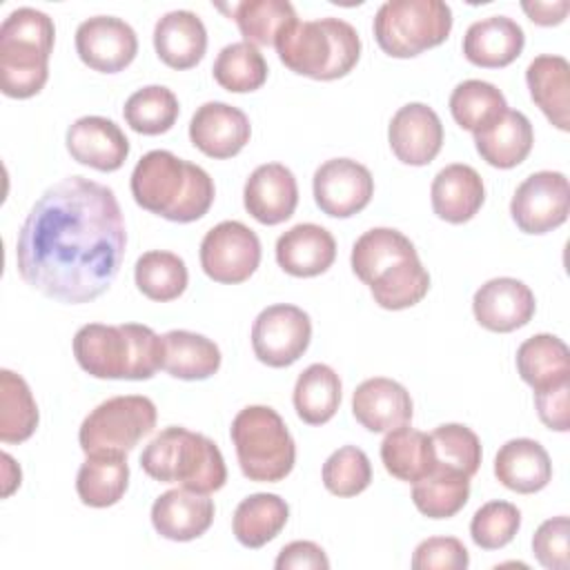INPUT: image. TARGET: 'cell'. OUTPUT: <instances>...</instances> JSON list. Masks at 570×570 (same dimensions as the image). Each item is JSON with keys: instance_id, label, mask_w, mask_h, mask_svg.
<instances>
[{"instance_id": "obj_1", "label": "cell", "mask_w": 570, "mask_h": 570, "mask_svg": "<svg viewBox=\"0 0 570 570\" xmlns=\"http://www.w3.org/2000/svg\"><path fill=\"white\" fill-rule=\"evenodd\" d=\"M125 247L127 232L114 189L69 176L29 209L16 240V265L29 287L78 305L109 289Z\"/></svg>"}, {"instance_id": "obj_2", "label": "cell", "mask_w": 570, "mask_h": 570, "mask_svg": "<svg viewBox=\"0 0 570 570\" xmlns=\"http://www.w3.org/2000/svg\"><path fill=\"white\" fill-rule=\"evenodd\" d=\"M134 200L171 223H194L203 218L216 196L212 176L178 158L167 149L147 151L131 171Z\"/></svg>"}, {"instance_id": "obj_3", "label": "cell", "mask_w": 570, "mask_h": 570, "mask_svg": "<svg viewBox=\"0 0 570 570\" xmlns=\"http://www.w3.org/2000/svg\"><path fill=\"white\" fill-rule=\"evenodd\" d=\"M78 365L96 379L147 381L163 370L165 341L149 325L87 323L73 336Z\"/></svg>"}, {"instance_id": "obj_4", "label": "cell", "mask_w": 570, "mask_h": 570, "mask_svg": "<svg viewBox=\"0 0 570 570\" xmlns=\"http://www.w3.org/2000/svg\"><path fill=\"white\" fill-rule=\"evenodd\" d=\"M53 20L33 7L13 9L0 24V89L9 98H31L49 80Z\"/></svg>"}, {"instance_id": "obj_5", "label": "cell", "mask_w": 570, "mask_h": 570, "mask_svg": "<svg viewBox=\"0 0 570 570\" xmlns=\"http://www.w3.org/2000/svg\"><path fill=\"white\" fill-rule=\"evenodd\" d=\"M274 47L289 71L314 80L343 78L361 58L358 31L343 18L296 20Z\"/></svg>"}, {"instance_id": "obj_6", "label": "cell", "mask_w": 570, "mask_h": 570, "mask_svg": "<svg viewBox=\"0 0 570 570\" xmlns=\"http://www.w3.org/2000/svg\"><path fill=\"white\" fill-rule=\"evenodd\" d=\"M140 468L160 483H180L203 494L220 490L227 481L218 445L180 425H169L149 441L140 454Z\"/></svg>"}, {"instance_id": "obj_7", "label": "cell", "mask_w": 570, "mask_h": 570, "mask_svg": "<svg viewBox=\"0 0 570 570\" xmlns=\"http://www.w3.org/2000/svg\"><path fill=\"white\" fill-rule=\"evenodd\" d=\"M229 436L240 472L249 481H283L296 463L294 439L281 414L269 405L243 407L232 421Z\"/></svg>"}, {"instance_id": "obj_8", "label": "cell", "mask_w": 570, "mask_h": 570, "mask_svg": "<svg viewBox=\"0 0 570 570\" xmlns=\"http://www.w3.org/2000/svg\"><path fill=\"white\" fill-rule=\"evenodd\" d=\"M379 47L392 58H414L448 40L452 9L441 0H387L372 22Z\"/></svg>"}, {"instance_id": "obj_9", "label": "cell", "mask_w": 570, "mask_h": 570, "mask_svg": "<svg viewBox=\"0 0 570 570\" xmlns=\"http://www.w3.org/2000/svg\"><path fill=\"white\" fill-rule=\"evenodd\" d=\"M156 428V405L142 394L111 396L96 405L78 430L85 454H127Z\"/></svg>"}, {"instance_id": "obj_10", "label": "cell", "mask_w": 570, "mask_h": 570, "mask_svg": "<svg viewBox=\"0 0 570 570\" xmlns=\"http://www.w3.org/2000/svg\"><path fill=\"white\" fill-rule=\"evenodd\" d=\"M261 265V240L254 229L240 220L214 225L200 243L203 272L225 285L247 281Z\"/></svg>"}, {"instance_id": "obj_11", "label": "cell", "mask_w": 570, "mask_h": 570, "mask_svg": "<svg viewBox=\"0 0 570 570\" xmlns=\"http://www.w3.org/2000/svg\"><path fill=\"white\" fill-rule=\"evenodd\" d=\"M312 341V321L307 312L289 303L265 307L252 325V350L269 367L296 363Z\"/></svg>"}, {"instance_id": "obj_12", "label": "cell", "mask_w": 570, "mask_h": 570, "mask_svg": "<svg viewBox=\"0 0 570 570\" xmlns=\"http://www.w3.org/2000/svg\"><path fill=\"white\" fill-rule=\"evenodd\" d=\"M570 185L561 171H534L514 191L510 214L525 234H548L566 223Z\"/></svg>"}, {"instance_id": "obj_13", "label": "cell", "mask_w": 570, "mask_h": 570, "mask_svg": "<svg viewBox=\"0 0 570 570\" xmlns=\"http://www.w3.org/2000/svg\"><path fill=\"white\" fill-rule=\"evenodd\" d=\"M312 191L323 214L350 218L370 205L374 178L365 165L352 158H332L314 171Z\"/></svg>"}, {"instance_id": "obj_14", "label": "cell", "mask_w": 570, "mask_h": 570, "mask_svg": "<svg viewBox=\"0 0 570 570\" xmlns=\"http://www.w3.org/2000/svg\"><path fill=\"white\" fill-rule=\"evenodd\" d=\"M78 58L94 71L116 73L138 53V36L129 22L116 16H94L76 29Z\"/></svg>"}, {"instance_id": "obj_15", "label": "cell", "mask_w": 570, "mask_h": 570, "mask_svg": "<svg viewBox=\"0 0 570 570\" xmlns=\"http://www.w3.org/2000/svg\"><path fill=\"white\" fill-rule=\"evenodd\" d=\"M537 301L532 289L512 276H499L483 283L472 298V312L481 327L490 332H514L530 323Z\"/></svg>"}, {"instance_id": "obj_16", "label": "cell", "mask_w": 570, "mask_h": 570, "mask_svg": "<svg viewBox=\"0 0 570 570\" xmlns=\"http://www.w3.org/2000/svg\"><path fill=\"white\" fill-rule=\"evenodd\" d=\"M387 140L401 163L423 167L432 163L443 147L441 118L425 102H407L392 116Z\"/></svg>"}, {"instance_id": "obj_17", "label": "cell", "mask_w": 570, "mask_h": 570, "mask_svg": "<svg viewBox=\"0 0 570 570\" xmlns=\"http://www.w3.org/2000/svg\"><path fill=\"white\" fill-rule=\"evenodd\" d=\"M252 136L245 111L234 105L209 100L200 105L189 120V140L209 158L236 156Z\"/></svg>"}, {"instance_id": "obj_18", "label": "cell", "mask_w": 570, "mask_h": 570, "mask_svg": "<svg viewBox=\"0 0 570 570\" xmlns=\"http://www.w3.org/2000/svg\"><path fill=\"white\" fill-rule=\"evenodd\" d=\"M67 151L80 165L98 171H116L129 156V140L114 120L82 116L67 129Z\"/></svg>"}, {"instance_id": "obj_19", "label": "cell", "mask_w": 570, "mask_h": 570, "mask_svg": "<svg viewBox=\"0 0 570 570\" xmlns=\"http://www.w3.org/2000/svg\"><path fill=\"white\" fill-rule=\"evenodd\" d=\"M243 203L252 218L263 225H278L287 220L298 205V185L281 163L258 165L243 189Z\"/></svg>"}, {"instance_id": "obj_20", "label": "cell", "mask_w": 570, "mask_h": 570, "mask_svg": "<svg viewBox=\"0 0 570 570\" xmlns=\"http://www.w3.org/2000/svg\"><path fill=\"white\" fill-rule=\"evenodd\" d=\"M214 512V501L207 494L189 488H174L154 501L151 525L169 541H191L209 530Z\"/></svg>"}, {"instance_id": "obj_21", "label": "cell", "mask_w": 570, "mask_h": 570, "mask_svg": "<svg viewBox=\"0 0 570 570\" xmlns=\"http://www.w3.org/2000/svg\"><path fill=\"white\" fill-rule=\"evenodd\" d=\"M412 396L394 379L374 376L356 385L352 394V414L370 432H390L412 421Z\"/></svg>"}, {"instance_id": "obj_22", "label": "cell", "mask_w": 570, "mask_h": 570, "mask_svg": "<svg viewBox=\"0 0 570 570\" xmlns=\"http://www.w3.org/2000/svg\"><path fill=\"white\" fill-rule=\"evenodd\" d=\"M334 258L336 240L316 223H298L276 240V263L296 278H312L327 272Z\"/></svg>"}, {"instance_id": "obj_23", "label": "cell", "mask_w": 570, "mask_h": 570, "mask_svg": "<svg viewBox=\"0 0 570 570\" xmlns=\"http://www.w3.org/2000/svg\"><path fill=\"white\" fill-rule=\"evenodd\" d=\"M525 45V33L508 16H490L468 27L463 36V56L485 69H499L514 62Z\"/></svg>"}, {"instance_id": "obj_24", "label": "cell", "mask_w": 570, "mask_h": 570, "mask_svg": "<svg viewBox=\"0 0 570 570\" xmlns=\"http://www.w3.org/2000/svg\"><path fill=\"white\" fill-rule=\"evenodd\" d=\"M434 214L452 225L468 223L485 200V187L479 171L463 163L443 167L430 187Z\"/></svg>"}, {"instance_id": "obj_25", "label": "cell", "mask_w": 570, "mask_h": 570, "mask_svg": "<svg viewBox=\"0 0 570 570\" xmlns=\"http://www.w3.org/2000/svg\"><path fill=\"white\" fill-rule=\"evenodd\" d=\"M154 49L167 67L191 69L207 51V29L194 11H169L154 27Z\"/></svg>"}, {"instance_id": "obj_26", "label": "cell", "mask_w": 570, "mask_h": 570, "mask_svg": "<svg viewBox=\"0 0 570 570\" xmlns=\"http://www.w3.org/2000/svg\"><path fill=\"white\" fill-rule=\"evenodd\" d=\"M494 476L512 492L532 494L550 483L552 463L539 441L510 439L494 456Z\"/></svg>"}, {"instance_id": "obj_27", "label": "cell", "mask_w": 570, "mask_h": 570, "mask_svg": "<svg viewBox=\"0 0 570 570\" xmlns=\"http://www.w3.org/2000/svg\"><path fill=\"white\" fill-rule=\"evenodd\" d=\"M530 98L561 131L570 129V65L563 56L541 53L525 69Z\"/></svg>"}, {"instance_id": "obj_28", "label": "cell", "mask_w": 570, "mask_h": 570, "mask_svg": "<svg viewBox=\"0 0 570 570\" xmlns=\"http://www.w3.org/2000/svg\"><path fill=\"white\" fill-rule=\"evenodd\" d=\"M534 131L525 114L505 109L492 125L474 134V147L479 156L499 169H512L521 165L532 151Z\"/></svg>"}, {"instance_id": "obj_29", "label": "cell", "mask_w": 570, "mask_h": 570, "mask_svg": "<svg viewBox=\"0 0 570 570\" xmlns=\"http://www.w3.org/2000/svg\"><path fill=\"white\" fill-rule=\"evenodd\" d=\"M414 256H419L416 247L403 232L392 227H372L352 245L350 263L352 272L370 285L390 267Z\"/></svg>"}, {"instance_id": "obj_30", "label": "cell", "mask_w": 570, "mask_h": 570, "mask_svg": "<svg viewBox=\"0 0 570 570\" xmlns=\"http://www.w3.org/2000/svg\"><path fill=\"white\" fill-rule=\"evenodd\" d=\"M517 372L534 390L570 381L568 345L554 334H534L517 350Z\"/></svg>"}, {"instance_id": "obj_31", "label": "cell", "mask_w": 570, "mask_h": 570, "mask_svg": "<svg viewBox=\"0 0 570 570\" xmlns=\"http://www.w3.org/2000/svg\"><path fill=\"white\" fill-rule=\"evenodd\" d=\"M381 461L394 479L407 483H416L436 468L430 434L414 430L407 423L385 434L381 443Z\"/></svg>"}, {"instance_id": "obj_32", "label": "cell", "mask_w": 570, "mask_h": 570, "mask_svg": "<svg viewBox=\"0 0 570 570\" xmlns=\"http://www.w3.org/2000/svg\"><path fill=\"white\" fill-rule=\"evenodd\" d=\"M163 370L169 376L183 381H205L218 372L220 350L212 338L189 330H171L163 336Z\"/></svg>"}, {"instance_id": "obj_33", "label": "cell", "mask_w": 570, "mask_h": 570, "mask_svg": "<svg viewBox=\"0 0 570 570\" xmlns=\"http://www.w3.org/2000/svg\"><path fill=\"white\" fill-rule=\"evenodd\" d=\"M287 519L289 505L285 499L272 492H256L236 505L232 530L240 546L263 548L281 534Z\"/></svg>"}, {"instance_id": "obj_34", "label": "cell", "mask_w": 570, "mask_h": 570, "mask_svg": "<svg viewBox=\"0 0 570 570\" xmlns=\"http://www.w3.org/2000/svg\"><path fill=\"white\" fill-rule=\"evenodd\" d=\"M129 485L127 454H87L76 474V492L89 508H109L122 499Z\"/></svg>"}, {"instance_id": "obj_35", "label": "cell", "mask_w": 570, "mask_h": 570, "mask_svg": "<svg viewBox=\"0 0 570 570\" xmlns=\"http://www.w3.org/2000/svg\"><path fill=\"white\" fill-rule=\"evenodd\" d=\"M341 379L325 363H312L305 367L294 385V410L307 425L327 423L341 405Z\"/></svg>"}, {"instance_id": "obj_36", "label": "cell", "mask_w": 570, "mask_h": 570, "mask_svg": "<svg viewBox=\"0 0 570 570\" xmlns=\"http://www.w3.org/2000/svg\"><path fill=\"white\" fill-rule=\"evenodd\" d=\"M470 497V476L463 472L436 463V468L419 479L412 488V501L421 514L428 519H450Z\"/></svg>"}, {"instance_id": "obj_37", "label": "cell", "mask_w": 570, "mask_h": 570, "mask_svg": "<svg viewBox=\"0 0 570 570\" xmlns=\"http://www.w3.org/2000/svg\"><path fill=\"white\" fill-rule=\"evenodd\" d=\"M38 421V405L27 381L11 370H0V441H27L36 432Z\"/></svg>"}, {"instance_id": "obj_38", "label": "cell", "mask_w": 570, "mask_h": 570, "mask_svg": "<svg viewBox=\"0 0 570 570\" xmlns=\"http://www.w3.org/2000/svg\"><path fill=\"white\" fill-rule=\"evenodd\" d=\"M232 16L245 42L274 47L296 22V11L287 0H245L232 7Z\"/></svg>"}, {"instance_id": "obj_39", "label": "cell", "mask_w": 570, "mask_h": 570, "mask_svg": "<svg viewBox=\"0 0 570 570\" xmlns=\"http://www.w3.org/2000/svg\"><path fill=\"white\" fill-rule=\"evenodd\" d=\"M136 287L151 301L167 303L178 298L189 283V272L185 261L165 249L145 252L134 267Z\"/></svg>"}, {"instance_id": "obj_40", "label": "cell", "mask_w": 570, "mask_h": 570, "mask_svg": "<svg viewBox=\"0 0 570 570\" xmlns=\"http://www.w3.org/2000/svg\"><path fill=\"white\" fill-rule=\"evenodd\" d=\"M508 109L505 96L492 82L463 80L450 94V114L463 129L476 134L492 125Z\"/></svg>"}, {"instance_id": "obj_41", "label": "cell", "mask_w": 570, "mask_h": 570, "mask_svg": "<svg viewBox=\"0 0 570 570\" xmlns=\"http://www.w3.org/2000/svg\"><path fill=\"white\" fill-rule=\"evenodd\" d=\"M214 80L234 94L256 91L267 80V62L261 49L252 42H232L220 49L214 60Z\"/></svg>"}, {"instance_id": "obj_42", "label": "cell", "mask_w": 570, "mask_h": 570, "mask_svg": "<svg viewBox=\"0 0 570 570\" xmlns=\"http://www.w3.org/2000/svg\"><path fill=\"white\" fill-rule=\"evenodd\" d=\"M367 287L374 303L383 309H405L423 301L430 289V274L421 265L419 256H414L390 267Z\"/></svg>"}, {"instance_id": "obj_43", "label": "cell", "mask_w": 570, "mask_h": 570, "mask_svg": "<svg viewBox=\"0 0 570 570\" xmlns=\"http://www.w3.org/2000/svg\"><path fill=\"white\" fill-rule=\"evenodd\" d=\"M178 98L171 89L163 85H147L134 91L122 107L127 125L136 134L145 136H158L169 131L178 118Z\"/></svg>"}, {"instance_id": "obj_44", "label": "cell", "mask_w": 570, "mask_h": 570, "mask_svg": "<svg viewBox=\"0 0 570 570\" xmlns=\"http://www.w3.org/2000/svg\"><path fill=\"white\" fill-rule=\"evenodd\" d=\"M323 485L336 497H356L372 481V465L367 454L356 445L334 450L323 463Z\"/></svg>"}, {"instance_id": "obj_45", "label": "cell", "mask_w": 570, "mask_h": 570, "mask_svg": "<svg viewBox=\"0 0 570 570\" xmlns=\"http://www.w3.org/2000/svg\"><path fill=\"white\" fill-rule=\"evenodd\" d=\"M436 463L454 468L465 476H474L481 465V441L479 436L461 423H443L432 434Z\"/></svg>"}, {"instance_id": "obj_46", "label": "cell", "mask_w": 570, "mask_h": 570, "mask_svg": "<svg viewBox=\"0 0 570 570\" xmlns=\"http://www.w3.org/2000/svg\"><path fill=\"white\" fill-rule=\"evenodd\" d=\"M521 528V512L510 501H488L483 503L472 521V541L483 550H499L508 546Z\"/></svg>"}, {"instance_id": "obj_47", "label": "cell", "mask_w": 570, "mask_h": 570, "mask_svg": "<svg viewBox=\"0 0 570 570\" xmlns=\"http://www.w3.org/2000/svg\"><path fill=\"white\" fill-rule=\"evenodd\" d=\"M532 552L548 570H568L570 566V521L566 514L543 521L532 537Z\"/></svg>"}, {"instance_id": "obj_48", "label": "cell", "mask_w": 570, "mask_h": 570, "mask_svg": "<svg viewBox=\"0 0 570 570\" xmlns=\"http://www.w3.org/2000/svg\"><path fill=\"white\" fill-rule=\"evenodd\" d=\"M470 554L456 537H430L412 554L414 570H465Z\"/></svg>"}, {"instance_id": "obj_49", "label": "cell", "mask_w": 570, "mask_h": 570, "mask_svg": "<svg viewBox=\"0 0 570 570\" xmlns=\"http://www.w3.org/2000/svg\"><path fill=\"white\" fill-rule=\"evenodd\" d=\"M568 399H570V381L534 392L537 414H539V419L546 428L557 430V432H568L570 430Z\"/></svg>"}, {"instance_id": "obj_50", "label": "cell", "mask_w": 570, "mask_h": 570, "mask_svg": "<svg viewBox=\"0 0 570 570\" xmlns=\"http://www.w3.org/2000/svg\"><path fill=\"white\" fill-rule=\"evenodd\" d=\"M274 568L276 570H327L330 559L325 550L314 541H292L278 552Z\"/></svg>"}, {"instance_id": "obj_51", "label": "cell", "mask_w": 570, "mask_h": 570, "mask_svg": "<svg viewBox=\"0 0 570 570\" xmlns=\"http://www.w3.org/2000/svg\"><path fill=\"white\" fill-rule=\"evenodd\" d=\"M521 9L528 13V18L534 24L552 27L566 20V13L570 9L568 0H554V2H521Z\"/></svg>"}, {"instance_id": "obj_52", "label": "cell", "mask_w": 570, "mask_h": 570, "mask_svg": "<svg viewBox=\"0 0 570 570\" xmlns=\"http://www.w3.org/2000/svg\"><path fill=\"white\" fill-rule=\"evenodd\" d=\"M2 461H4V488H2V497H9L18 485H20V472H16V470H20L16 463H13V459L4 452L2 454Z\"/></svg>"}]
</instances>
